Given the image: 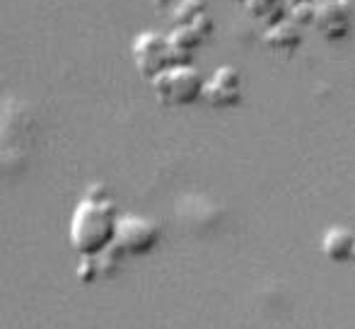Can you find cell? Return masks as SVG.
<instances>
[{
    "label": "cell",
    "instance_id": "cell-9",
    "mask_svg": "<svg viewBox=\"0 0 355 329\" xmlns=\"http://www.w3.org/2000/svg\"><path fill=\"white\" fill-rule=\"evenodd\" d=\"M351 262L355 264V247H353V254H351Z\"/></svg>",
    "mask_w": 355,
    "mask_h": 329
},
{
    "label": "cell",
    "instance_id": "cell-8",
    "mask_svg": "<svg viewBox=\"0 0 355 329\" xmlns=\"http://www.w3.org/2000/svg\"><path fill=\"white\" fill-rule=\"evenodd\" d=\"M293 3H317V0H293Z\"/></svg>",
    "mask_w": 355,
    "mask_h": 329
},
{
    "label": "cell",
    "instance_id": "cell-5",
    "mask_svg": "<svg viewBox=\"0 0 355 329\" xmlns=\"http://www.w3.org/2000/svg\"><path fill=\"white\" fill-rule=\"evenodd\" d=\"M201 99L211 107L230 109L242 99V73L234 66H220L211 78H203Z\"/></svg>",
    "mask_w": 355,
    "mask_h": 329
},
{
    "label": "cell",
    "instance_id": "cell-1",
    "mask_svg": "<svg viewBox=\"0 0 355 329\" xmlns=\"http://www.w3.org/2000/svg\"><path fill=\"white\" fill-rule=\"evenodd\" d=\"M116 211L109 201L87 196L78 203L71 218V245L80 257L104 254L116 240Z\"/></svg>",
    "mask_w": 355,
    "mask_h": 329
},
{
    "label": "cell",
    "instance_id": "cell-6",
    "mask_svg": "<svg viewBox=\"0 0 355 329\" xmlns=\"http://www.w3.org/2000/svg\"><path fill=\"white\" fill-rule=\"evenodd\" d=\"M353 247H355V233L348 230V228L336 226V228H331V230L324 233V237H322L324 257H329L336 264L351 262Z\"/></svg>",
    "mask_w": 355,
    "mask_h": 329
},
{
    "label": "cell",
    "instance_id": "cell-7",
    "mask_svg": "<svg viewBox=\"0 0 355 329\" xmlns=\"http://www.w3.org/2000/svg\"><path fill=\"white\" fill-rule=\"evenodd\" d=\"M302 42V34H300V27L295 22H273L266 32V44L273 49L276 53H293L295 49Z\"/></svg>",
    "mask_w": 355,
    "mask_h": 329
},
{
    "label": "cell",
    "instance_id": "cell-2",
    "mask_svg": "<svg viewBox=\"0 0 355 329\" xmlns=\"http://www.w3.org/2000/svg\"><path fill=\"white\" fill-rule=\"evenodd\" d=\"M150 83H153L155 97L164 107H189V104L198 102L203 92V76L196 66L187 61L167 66Z\"/></svg>",
    "mask_w": 355,
    "mask_h": 329
},
{
    "label": "cell",
    "instance_id": "cell-3",
    "mask_svg": "<svg viewBox=\"0 0 355 329\" xmlns=\"http://www.w3.org/2000/svg\"><path fill=\"white\" fill-rule=\"evenodd\" d=\"M133 63L145 81H153L155 76H159L164 68L174 63V49L169 44V37L159 32H150V29L138 34L133 42Z\"/></svg>",
    "mask_w": 355,
    "mask_h": 329
},
{
    "label": "cell",
    "instance_id": "cell-4",
    "mask_svg": "<svg viewBox=\"0 0 355 329\" xmlns=\"http://www.w3.org/2000/svg\"><path fill=\"white\" fill-rule=\"evenodd\" d=\"M159 242V226L143 216H121L116 221V240L114 245L133 257H145Z\"/></svg>",
    "mask_w": 355,
    "mask_h": 329
}]
</instances>
